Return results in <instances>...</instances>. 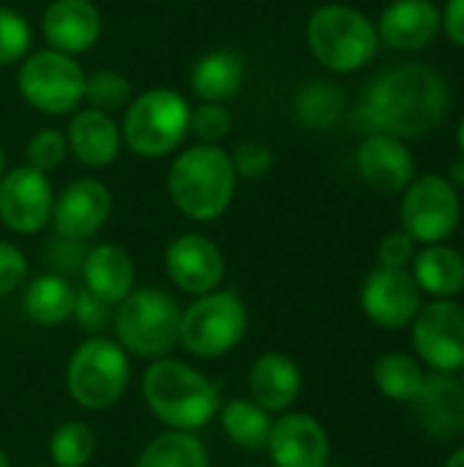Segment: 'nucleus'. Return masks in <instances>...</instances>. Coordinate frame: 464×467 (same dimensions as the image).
<instances>
[{
  "instance_id": "nucleus-1",
  "label": "nucleus",
  "mask_w": 464,
  "mask_h": 467,
  "mask_svg": "<svg viewBox=\"0 0 464 467\" xmlns=\"http://www.w3.org/2000/svg\"><path fill=\"white\" fill-rule=\"evenodd\" d=\"M449 112V85L427 63H402L372 79L358 107L369 134L386 131L416 140L443 123Z\"/></svg>"
},
{
  "instance_id": "nucleus-2",
  "label": "nucleus",
  "mask_w": 464,
  "mask_h": 467,
  "mask_svg": "<svg viewBox=\"0 0 464 467\" xmlns=\"http://www.w3.org/2000/svg\"><path fill=\"white\" fill-rule=\"evenodd\" d=\"M142 400L159 424L178 432H197L222 410L219 386L205 372L170 356L150 361L142 372Z\"/></svg>"
},
{
  "instance_id": "nucleus-3",
  "label": "nucleus",
  "mask_w": 464,
  "mask_h": 467,
  "mask_svg": "<svg viewBox=\"0 0 464 467\" xmlns=\"http://www.w3.org/2000/svg\"><path fill=\"white\" fill-rule=\"evenodd\" d=\"M238 175L222 145H191L180 150L167 172L172 205L191 222L208 224L227 213L235 200Z\"/></svg>"
},
{
  "instance_id": "nucleus-4",
  "label": "nucleus",
  "mask_w": 464,
  "mask_h": 467,
  "mask_svg": "<svg viewBox=\"0 0 464 467\" xmlns=\"http://www.w3.org/2000/svg\"><path fill=\"white\" fill-rule=\"evenodd\" d=\"M306 44L328 71L353 74L375 60L380 36L364 11L345 3H325L306 22Z\"/></svg>"
},
{
  "instance_id": "nucleus-5",
  "label": "nucleus",
  "mask_w": 464,
  "mask_h": 467,
  "mask_svg": "<svg viewBox=\"0 0 464 467\" xmlns=\"http://www.w3.org/2000/svg\"><path fill=\"white\" fill-rule=\"evenodd\" d=\"M115 342L137 358H164L178 348L180 306L159 287H134L112 315Z\"/></svg>"
},
{
  "instance_id": "nucleus-6",
  "label": "nucleus",
  "mask_w": 464,
  "mask_h": 467,
  "mask_svg": "<svg viewBox=\"0 0 464 467\" xmlns=\"http://www.w3.org/2000/svg\"><path fill=\"white\" fill-rule=\"evenodd\" d=\"M191 104L172 88H150L123 109V145L142 159H164L189 137Z\"/></svg>"
},
{
  "instance_id": "nucleus-7",
  "label": "nucleus",
  "mask_w": 464,
  "mask_h": 467,
  "mask_svg": "<svg viewBox=\"0 0 464 467\" xmlns=\"http://www.w3.org/2000/svg\"><path fill=\"white\" fill-rule=\"evenodd\" d=\"M131 383L129 353L109 337H88L66 364L68 397L90 413L115 408Z\"/></svg>"
},
{
  "instance_id": "nucleus-8",
  "label": "nucleus",
  "mask_w": 464,
  "mask_h": 467,
  "mask_svg": "<svg viewBox=\"0 0 464 467\" xmlns=\"http://www.w3.org/2000/svg\"><path fill=\"white\" fill-rule=\"evenodd\" d=\"M249 331V309L235 290H211L180 309L178 345L194 358H222L232 353Z\"/></svg>"
},
{
  "instance_id": "nucleus-9",
  "label": "nucleus",
  "mask_w": 464,
  "mask_h": 467,
  "mask_svg": "<svg viewBox=\"0 0 464 467\" xmlns=\"http://www.w3.org/2000/svg\"><path fill=\"white\" fill-rule=\"evenodd\" d=\"M16 88L25 104L41 115H68L85 101V68L60 49L30 52L16 71Z\"/></svg>"
},
{
  "instance_id": "nucleus-10",
  "label": "nucleus",
  "mask_w": 464,
  "mask_h": 467,
  "mask_svg": "<svg viewBox=\"0 0 464 467\" xmlns=\"http://www.w3.org/2000/svg\"><path fill=\"white\" fill-rule=\"evenodd\" d=\"M402 230L416 244H443L449 241L462 219V200L459 189L446 175H421L413 178L410 186L402 192Z\"/></svg>"
},
{
  "instance_id": "nucleus-11",
  "label": "nucleus",
  "mask_w": 464,
  "mask_h": 467,
  "mask_svg": "<svg viewBox=\"0 0 464 467\" xmlns=\"http://www.w3.org/2000/svg\"><path fill=\"white\" fill-rule=\"evenodd\" d=\"M418 361L435 372L464 369V306L454 298H432L410 323Z\"/></svg>"
},
{
  "instance_id": "nucleus-12",
  "label": "nucleus",
  "mask_w": 464,
  "mask_h": 467,
  "mask_svg": "<svg viewBox=\"0 0 464 467\" xmlns=\"http://www.w3.org/2000/svg\"><path fill=\"white\" fill-rule=\"evenodd\" d=\"M55 189L49 178L27 164L0 178V224L14 235H36L52 222Z\"/></svg>"
},
{
  "instance_id": "nucleus-13",
  "label": "nucleus",
  "mask_w": 464,
  "mask_h": 467,
  "mask_svg": "<svg viewBox=\"0 0 464 467\" xmlns=\"http://www.w3.org/2000/svg\"><path fill=\"white\" fill-rule=\"evenodd\" d=\"M421 306L424 293L407 268L377 265L361 285V309L380 328H407Z\"/></svg>"
},
{
  "instance_id": "nucleus-14",
  "label": "nucleus",
  "mask_w": 464,
  "mask_h": 467,
  "mask_svg": "<svg viewBox=\"0 0 464 467\" xmlns=\"http://www.w3.org/2000/svg\"><path fill=\"white\" fill-rule=\"evenodd\" d=\"M164 271L180 293L197 298L222 287L227 260L208 235L183 233L170 241L164 252Z\"/></svg>"
},
{
  "instance_id": "nucleus-15",
  "label": "nucleus",
  "mask_w": 464,
  "mask_h": 467,
  "mask_svg": "<svg viewBox=\"0 0 464 467\" xmlns=\"http://www.w3.org/2000/svg\"><path fill=\"white\" fill-rule=\"evenodd\" d=\"M265 451L273 467H328L331 438L314 416L287 410L273 419Z\"/></svg>"
},
{
  "instance_id": "nucleus-16",
  "label": "nucleus",
  "mask_w": 464,
  "mask_h": 467,
  "mask_svg": "<svg viewBox=\"0 0 464 467\" xmlns=\"http://www.w3.org/2000/svg\"><path fill=\"white\" fill-rule=\"evenodd\" d=\"M112 213V192L98 178H77L55 194L52 227L55 235L88 241L93 238Z\"/></svg>"
},
{
  "instance_id": "nucleus-17",
  "label": "nucleus",
  "mask_w": 464,
  "mask_h": 467,
  "mask_svg": "<svg viewBox=\"0 0 464 467\" xmlns=\"http://www.w3.org/2000/svg\"><path fill=\"white\" fill-rule=\"evenodd\" d=\"M356 167L366 186L383 194H402L416 178V159L405 140L372 131L356 148Z\"/></svg>"
},
{
  "instance_id": "nucleus-18",
  "label": "nucleus",
  "mask_w": 464,
  "mask_h": 467,
  "mask_svg": "<svg viewBox=\"0 0 464 467\" xmlns=\"http://www.w3.org/2000/svg\"><path fill=\"white\" fill-rule=\"evenodd\" d=\"M41 33L52 49L77 57L98 44L104 16L93 0H52L41 14Z\"/></svg>"
},
{
  "instance_id": "nucleus-19",
  "label": "nucleus",
  "mask_w": 464,
  "mask_h": 467,
  "mask_svg": "<svg viewBox=\"0 0 464 467\" xmlns=\"http://www.w3.org/2000/svg\"><path fill=\"white\" fill-rule=\"evenodd\" d=\"M66 140H68V153L88 170L109 167L112 161H118L123 148V134L115 115L93 107L71 112Z\"/></svg>"
},
{
  "instance_id": "nucleus-20",
  "label": "nucleus",
  "mask_w": 464,
  "mask_h": 467,
  "mask_svg": "<svg viewBox=\"0 0 464 467\" xmlns=\"http://www.w3.org/2000/svg\"><path fill=\"white\" fill-rule=\"evenodd\" d=\"M440 33V8L432 0H391L380 19V44L397 52H418Z\"/></svg>"
},
{
  "instance_id": "nucleus-21",
  "label": "nucleus",
  "mask_w": 464,
  "mask_h": 467,
  "mask_svg": "<svg viewBox=\"0 0 464 467\" xmlns=\"http://www.w3.org/2000/svg\"><path fill=\"white\" fill-rule=\"evenodd\" d=\"M418 419V427L438 438L451 441L464 432V391L462 383L446 372L427 375L424 389L410 402Z\"/></svg>"
},
{
  "instance_id": "nucleus-22",
  "label": "nucleus",
  "mask_w": 464,
  "mask_h": 467,
  "mask_svg": "<svg viewBox=\"0 0 464 467\" xmlns=\"http://www.w3.org/2000/svg\"><path fill=\"white\" fill-rule=\"evenodd\" d=\"M79 276L85 282V290L118 306L134 290L137 265L120 244H96L85 252Z\"/></svg>"
},
{
  "instance_id": "nucleus-23",
  "label": "nucleus",
  "mask_w": 464,
  "mask_h": 467,
  "mask_svg": "<svg viewBox=\"0 0 464 467\" xmlns=\"http://www.w3.org/2000/svg\"><path fill=\"white\" fill-rule=\"evenodd\" d=\"M301 394V369L287 353H263L249 369V400L271 416L287 413Z\"/></svg>"
},
{
  "instance_id": "nucleus-24",
  "label": "nucleus",
  "mask_w": 464,
  "mask_h": 467,
  "mask_svg": "<svg viewBox=\"0 0 464 467\" xmlns=\"http://www.w3.org/2000/svg\"><path fill=\"white\" fill-rule=\"evenodd\" d=\"M246 79V57L235 49H211L189 71L191 93L200 101L224 104L235 99Z\"/></svg>"
},
{
  "instance_id": "nucleus-25",
  "label": "nucleus",
  "mask_w": 464,
  "mask_h": 467,
  "mask_svg": "<svg viewBox=\"0 0 464 467\" xmlns=\"http://www.w3.org/2000/svg\"><path fill=\"white\" fill-rule=\"evenodd\" d=\"M74 301H77V287L71 285L68 276H60L55 271L38 274L25 285L22 306L25 315L44 328L63 326L74 315Z\"/></svg>"
},
{
  "instance_id": "nucleus-26",
  "label": "nucleus",
  "mask_w": 464,
  "mask_h": 467,
  "mask_svg": "<svg viewBox=\"0 0 464 467\" xmlns=\"http://www.w3.org/2000/svg\"><path fill=\"white\" fill-rule=\"evenodd\" d=\"M413 279L432 298H454L464 290V254L446 244H429L413 257Z\"/></svg>"
},
{
  "instance_id": "nucleus-27",
  "label": "nucleus",
  "mask_w": 464,
  "mask_h": 467,
  "mask_svg": "<svg viewBox=\"0 0 464 467\" xmlns=\"http://www.w3.org/2000/svg\"><path fill=\"white\" fill-rule=\"evenodd\" d=\"M216 419L222 421V430L232 446H238L241 451H249V454L265 451L271 427H273V416L268 410H263L254 400L235 397V400L224 402Z\"/></svg>"
},
{
  "instance_id": "nucleus-28",
  "label": "nucleus",
  "mask_w": 464,
  "mask_h": 467,
  "mask_svg": "<svg viewBox=\"0 0 464 467\" xmlns=\"http://www.w3.org/2000/svg\"><path fill=\"white\" fill-rule=\"evenodd\" d=\"M372 380H375V389L386 400L413 402L418 397V391L424 389V383H427V372H424V364L416 356L394 350V353H383L375 361Z\"/></svg>"
},
{
  "instance_id": "nucleus-29",
  "label": "nucleus",
  "mask_w": 464,
  "mask_h": 467,
  "mask_svg": "<svg viewBox=\"0 0 464 467\" xmlns=\"http://www.w3.org/2000/svg\"><path fill=\"white\" fill-rule=\"evenodd\" d=\"M134 467H211V457L194 432L164 430L145 443Z\"/></svg>"
},
{
  "instance_id": "nucleus-30",
  "label": "nucleus",
  "mask_w": 464,
  "mask_h": 467,
  "mask_svg": "<svg viewBox=\"0 0 464 467\" xmlns=\"http://www.w3.org/2000/svg\"><path fill=\"white\" fill-rule=\"evenodd\" d=\"M295 118L312 131H328L345 115V90L328 79L306 82L295 96Z\"/></svg>"
},
{
  "instance_id": "nucleus-31",
  "label": "nucleus",
  "mask_w": 464,
  "mask_h": 467,
  "mask_svg": "<svg viewBox=\"0 0 464 467\" xmlns=\"http://www.w3.org/2000/svg\"><path fill=\"white\" fill-rule=\"evenodd\" d=\"M96 454V432L85 421H63L49 435V460L55 467H85Z\"/></svg>"
},
{
  "instance_id": "nucleus-32",
  "label": "nucleus",
  "mask_w": 464,
  "mask_h": 467,
  "mask_svg": "<svg viewBox=\"0 0 464 467\" xmlns=\"http://www.w3.org/2000/svg\"><path fill=\"white\" fill-rule=\"evenodd\" d=\"M131 99H134L131 82L118 68H98L93 74H85L88 107L115 115L118 109H126Z\"/></svg>"
},
{
  "instance_id": "nucleus-33",
  "label": "nucleus",
  "mask_w": 464,
  "mask_h": 467,
  "mask_svg": "<svg viewBox=\"0 0 464 467\" xmlns=\"http://www.w3.org/2000/svg\"><path fill=\"white\" fill-rule=\"evenodd\" d=\"M33 27L19 11L0 5V66L22 63L30 55Z\"/></svg>"
},
{
  "instance_id": "nucleus-34",
  "label": "nucleus",
  "mask_w": 464,
  "mask_h": 467,
  "mask_svg": "<svg viewBox=\"0 0 464 467\" xmlns=\"http://www.w3.org/2000/svg\"><path fill=\"white\" fill-rule=\"evenodd\" d=\"M68 156V140L60 129H38L25 145V164L49 175Z\"/></svg>"
},
{
  "instance_id": "nucleus-35",
  "label": "nucleus",
  "mask_w": 464,
  "mask_h": 467,
  "mask_svg": "<svg viewBox=\"0 0 464 467\" xmlns=\"http://www.w3.org/2000/svg\"><path fill=\"white\" fill-rule=\"evenodd\" d=\"M232 112L224 104L216 101H202L197 109H191L189 118V134L197 137V142L202 145H219L232 134Z\"/></svg>"
},
{
  "instance_id": "nucleus-36",
  "label": "nucleus",
  "mask_w": 464,
  "mask_h": 467,
  "mask_svg": "<svg viewBox=\"0 0 464 467\" xmlns=\"http://www.w3.org/2000/svg\"><path fill=\"white\" fill-rule=\"evenodd\" d=\"M235 175L243 181H263L271 170H273V150L265 142L249 140L235 145V150H230Z\"/></svg>"
},
{
  "instance_id": "nucleus-37",
  "label": "nucleus",
  "mask_w": 464,
  "mask_h": 467,
  "mask_svg": "<svg viewBox=\"0 0 464 467\" xmlns=\"http://www.w3.org/2000/svg\"><path fill=\"white\" fill-rule=\"evenodd\" d=\"M112 315H115V306L107 304L104 298L93 296L90 290H77V301H74V320L79 323L82 331H88L90 337L101 334L104 328L112 326Z\"/></svg>"
},
{
  "instance_id": "nucleus-38",
  "label": "nucleus",
  "mask_w": 464,
  "mask_h": 467,
  "mask_svg": "<svg viewBox=\"0 0 464 467\" xmlns=\"http://www.w3.org/2000/svg\"><path fill=\"white\" fill-rule=\"evenodd\" d=\"M85 246L82 241H74V238H63V235H55L49 241V246L44 249V257L49 260L52 271L60 274V276H77L82 274V260H85Z\"/></svg>"
},
{
  "instance_id": "nucleus-39",
  "label": "nucleus",
  "mask_w": 464,
  "mask_h": 467,
  "mask_svg": "<svg viewBox=\"0 0 464 467\" xmlns=\"http://www.w3.org/2000/svg\"><path fill=\"white\" fill-rule=\"evenodd\" d=\"M27 279V257L19 246L0 241V298L16 293Z\"/></svg>"
},
{
  "instance_id": "nucleus-40",
  "label": "nucleus",
  "mask_w": 464,
  "mask_h": 467,
  "mask_svg": "<svg viewBox=\"0 0 464 467\" xmlns=\"http://www.w3.org/2000/svg\"><path fill=\"white\" fill-rule=\"evenodd\" d=\"M416 252H418L416 241L405 230L388 233L377 244V265H383V268H410Z\"/></svg>"
},
{
  "instance_id": "nucleus-41",
  "label": "nucleus",
  "mask_w": 464,
  "mask_h": 467,
  "mask_svg": "<svg viewBox=\"0 0 464 467\" xmlns=\"http://www.w3.org/2000/svg\"><path fill=\"white\" fill-rule=\"evenodd\" d=\"M440 30L451 38V44L464 49V0H446L440 11Z\"/></svg>"
},
{
  "instance_id": "nucleus-42",
  "label": "nucleus",
  "mask_w": 464,
  "mask_h": 467,
  "mask_svg": "<svg viewBox=\"0 0 464 467\" xmlns=\"http://www.w3.org/2000/svg\"><path fill=\"white\" fill-rule=\"evenodd\" d=\"M446 178H449V181H451L457 189H462L464 186V156L462 159H457V161L449 167V175H446Z\"/></svg>"
},
{
  "instance_id": "nucleus-43",
  "label": "nucleus",
  "mask_w": 464,
  "mask_h": 467,
  "mask_svg": "<svg viewBox=\"0 0 464 467\" xmlns=\"http://www.w3.org/2000/svg\"><path fill=\"white\" fill-rule=\"evenodd\" d=\"M443 467H464V446L462 449H457V451L446 460V465Z\"/></svg>"
},
{
  "instance_id": "nucleus-44",
  "label": "nucleus",
  "mask_w": 464,
  "mask_h": 467,
  "mask_svg": "<svg viewBox=\"0 0 464 467\" xmlns=\"http://www.w3.org/2000/svg\"><path fill=\"white\" fill-rule=\"evenodd\" d=\"M5 170H8V156H5V148L0 145V178L5 175Z\"/></svg>"
},
{
  "instance_id": "nucleus-45",
  "label": "nucleus",
  "mask_w": 464,
  "mask_h": 467,
  "mask_svg": "<svg viewBox=\"0 0 464 467\" xmlns=\"http://www.w3.org/2000/svg\"><path fill=\"white\" fill-rule=\"evenodd\" d=\"M457 142H459V150H462L464 156V118L462 123H459V129H457Z\"/></svg>"
},
{
  "instance_id": "nucleus-46",
  "label": "nucleus",
  "mask_w": 464,
  "mask_h": 467,
  "mask_svg": "<svg viewBox=\"0 0 464 467\" xmlns=\"http://www.w3.org/2000/svg\"><path fill=\"white\" fill-rule=\"evenodd\" d=\"M0 467H11V460H8V454L0 449Z\"/></svg>"
},
{
  "instance_id": "nucleus-47",
  "label": "nucleus",
  "mask_w": 464,
  "mask_h": 467,
  "mask_svg": "<svg viewBox=\"0 0 464 467\" xmlns=\"http://www.w3.org/2000/svg\"><path fill=\"white\" fill-rule=\"evenodd\" d=\"M462 372H464V369H462ZM459 383H462V391H464V375H462V380H459Z\"/></svg>"
},
{
  "instance_id": "nucleus-48",
  "label": "nucleus",
  "mask_w": 464,
  "mask_h": 467,
  "mask_svg": "<svg viewBox=\"0 0 464 467\" xmlns=\"http://www.w3.org/2000/svg\"><path fill=\"white\" fill-rule=\"evenodd\" d=\"M33 467H55V465H33Z\"/></svg>"
}]
</instances>
